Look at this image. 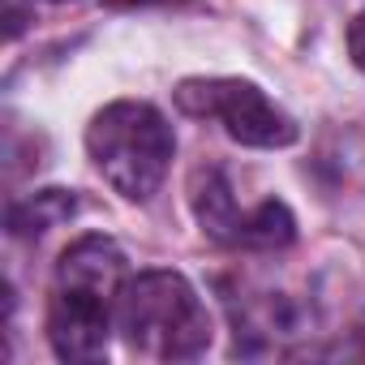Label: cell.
<instances>
[{"instance_id":"cell-1","label":"cell","mask_w":365,"mask_h":365,"mask_svg":"<svg viewBox=\"0 0 365 365\" xmlns=\"http://www.w3.org/2000/svg\"><path fill=\"white\" fill-rule=\"evenodd\" d=\"M116 331L155 361H194L211 348V314L176 271H142L116 292Z\"/></svg>"},{"instance_id":"cell-2","label":"cell","mask_w":365,"mask_h":365,"mask_svg":"<svg viewBox=\"0 0 365 365\" xmlns=\"http://www.w3.org/2000/svg\"><path fill=\"white\" fill-rule=\"evenodd\" d=\"M86 150L99 176L120 198L150 202L172 168L176 138H172V125L159 116V108L138 99H116L91 120Z\"/></svg>"},{"instance_id":"cell-3","label":"cell","mask_w":365,"mask_h":365,"mask_svg":"<svg viewBox=\"0 0 365 365\" xmlns=\"http://www.w3.org/2000/svg\"><path fill=\"white\" fill-rule=\"evenodd\" d=\"M176 108L198 120H220L228 138L258 150H284L301 138L297 120L245 78H185L176 86Z\"/></svg>"},{"instance_id":"cell-4","label":"cell","mask_w":365,"mask_h":365,"mask_svg":"<svg viewBox=\"0 0 365 365\" xmlns=\"http://www.w3.org/2000/svg\"><path fill=\"white\" fill-rule=\"evenodd\" d=\"M190 211H194L198 228L228 250H284L297 237L292 211L275 198L241 211L228 176L220 168H198L190 176Z\"/></svg>"},{"instance_id":"cell-5","label":"cell","mask_w":365,"mask_h":365,"mask_svg":"<svg viewBox=\"0 0 365 365\" xmlns=\"http://www.w3.org/2000/svg\"><path fill=\"white\" fill-rule=\"evenodd\" d=\"M116 301L82 292V288H52L48 305V339L61 361H103L108 356V327Z\"/></svg>"},{"instance_id":"cell-6","label":"cell","mask_w":365,"mask_h":365,"mask_svg":"<svg viewBox=\"0 0 365 365\" xmlns=\"http://www.w3.org/2000/svg\"><path fill=\"white\" fill-rule=\"evenodd\" d=\"M56 284L116 301V292L125 284V254H120V245L112 237H78L56 262Z\"/></svg>"},{"instance_id":"cell-7","label":"cell","mask_w":365,"mask_h":365,"mask_svg":"<svg viewBox=\"0 0 365 365\" xmlns=\"http://www.w3.org/2000/svg\"><path fill=\"white\" fill-rule=\"evenodd\" d=\"M73 211H78V198H73V194H65V190H43V194H35V198H26V202H14V207H9V232H14V237H39V232H48V228L73 220Z\"/></svg>"},{"instance_id":"cell-8","label":"cell","mask_w":365,"mask_h":365,"mask_svg":"<svg viewBox=\"0 0 365 365\" xmlns=\"http://www.w3.org/2000/svg\"><path fill=\"white\" fill-rule=\"evenodd\" d=\"M348 56H352V65L365 73V9L352 18V26H348Z\"/></svg>"},{"instance_id":"cell-9","label":"cell","mask_w":365,"mask_h":365,"mask_svg":"<svg viewBox=\"0 0 365 365\" xmlns=\"http://www.w3.org/2000/svg\"><path fill=\"white\" fill-rule=\"evenodd\" d=\"M108 5H163V0H108Z\"/></svg>"},{"instance_id":"cell-10","label":"cell","mask_w":365,"mask_h":365,"mask_svg":"<svg viewBox=\"0 0 365 365\" xmlns=\"http://www.w3.org/2000/svg\"><path fill=\"white\" fill-rule=\"evenodd\" d=\"M56 5H61V0H56Z\"/></svg>"}]
</instances>
